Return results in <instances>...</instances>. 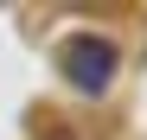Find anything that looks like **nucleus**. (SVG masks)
Masks as SVG:
<instances>
[{"mask_svg": "<svg viewBox=\"0 0 147 140\" xmlns=\"http://www.w3.org/2000/svg\"><path fill=\"white\" fill-rule=\"evenodd\" d=\"M115 45L109 38H96V32H77V38H64L58 45V70H64V83L70 89H83V96H102V89L115 83Z\"/></svg>", "mask_w": 147, "mask_h": 140, "instance_id": "f257e3e1", "label": "nucleus"}]
</instances>
